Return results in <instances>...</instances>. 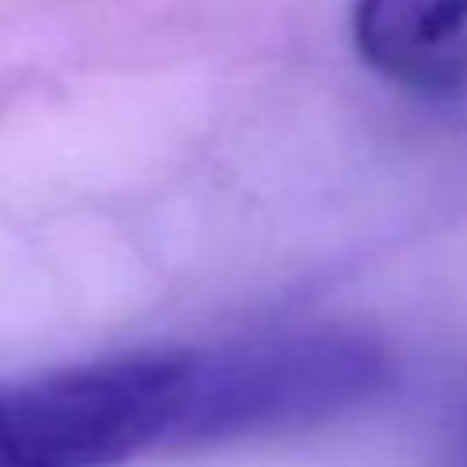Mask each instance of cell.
Here are the masks:
<instances>
[{
	"mask_svg": "<svg viewBox=\"0 0 467 467\" xmlns=\"http://www.w3.org/2000/svg\"><path fill=\"white\" fill-rule=\"evenodd\" d=\"M354 47L379 77L420 95L467 84V0H354Z\"/></svg>",
	"mask_w": 467,
	"mask_h": 467,
	"instance_id": "3957f363",
	"label": "cell"
},
{
	"mask_svg": "<svg viewBox=\"0 0 467 467\" xmlns=\"http://www.w3.org/2000/svg\"><path fill=\"white\" fill-rule=\"evenodd\" d=\"M387 383V354L361 332L299 328L193 350L175 449L332 420Z\"/></svg>",
	"mask_w": 467,
	"mask_h": 467,
	"instance_id": "7a4b0ae2",
	"label": "cell"
},
{
	"mask_svg": "<svg viewBox=\"0 0 467 467\" xmlns=\"http://www.w3.org/2000/svg\"><path fill=\"white\" fill-rule=\"evenodd\" d=\"M193 350H135L0 379V467H113L175 449Z\"/></svg>",
	"mask_w": 467,
	"mask_h": 467,
	"instance_id": "6da1fadb",
	"label": "cell"
}]
</instances>
